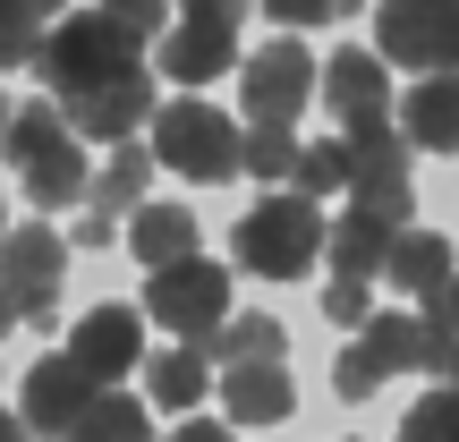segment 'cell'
I'll return each instance as SVG.
<instances>
[{
	"mask_svg": "<svg viewBox=\"0 0 459 442\" xmlns=\"http://www.w3.org/2000/svg\"><path fill=\"white\" fill-rule=\"evenodd\" d=\"M290 187H298V196H315V204H324V196H349V145H341V136L307 145V153H298V170H290Z\"/></svg>",
	"mask_w": 459,
	"mask_h": 442,
	"instance_id": "26",
	"label": "cell"
},
{
	"mask_svg": "<svg viewBox=\"0 0 459 442\" xmlns=\"http://www.w3.org/2000/svg\"><path fill=\"white\" fill-rule=\"evenodd\" d=\"M0 9H17V0H0Z\"/></svg>",
	"mask_w": 459,
	"mask_h": 442,
	"instance_id": "40",
	"label": "cell"
},
{
	"mask_svg": "<svg viewBox=\"0 0 459 442\" xmlns=\"http://www.w3.org/2000/svg\"><path fill=\"white\" fill-rule=\"evenodd\" d=\"M324 315H332V324H349V332H358L366 315H375V290H366L358 273H332V290H324Z\"/></svg>",
	"mask_w": 459,
	"mask_h": 442,
	"instance_id": "30",
	"label": "cell"
},
{
	"mask_svg": "<svg viewBox=\"0 0 459 442\" xmlns=\"http://www.w3.org/2000/svg\"><path fill=\"white\" fill-rule=\"evenodd\" d=\"M68 247H111V213H102V204H94V213L77 221V238H68Z\"/></svg>",
	"mask_w": 459,
	"mask_h": 442,
	"instance_id": "34",
	"label": "cell"
},
{
	"mask_svg": "<svg viewBox=\"0 0 459 442\" xmlns=\"http://www.w3.org/2000/svg\"><path fill=\"white\" fill-rule=\"evenodd\" d=\"M9 111H17V102H9V94H0V128H9Z\"/></svg>",
	"mask_w": 459,
	"mask_h": 442,
	"instance_id": "39",
	"label": "cell"
},
{
	"mask_svg": "<svg viewBox=\"0 0 459 442\" xmlns=\"http://www.w3.org/2000/svg\"><path fill=\"white\" fill-rule=\"evenodd\" d=\"M324 111L341 128H366V119H392V77H383V51H332L324 60Z\"/></svg>",
	"mask_w": 459,
	"mask_h": 442,
	"instance_id": "13",
	"label": "cell"
},
{
	"mask_svg": "<svg viewBox=\"0 0 459 442\" xmlns=\"http://www.w3.org/2000/svg\"><path fill=\"white\" fill-rule=\"evenodd\" d=\"M332 221L315 213V196H298V187H273V196H255L238 213V264L264 281H307V264L324 256Z\"/></svg>",
	"mask_w": 459,
	"mask_h": 442,
	"instance_id": "4",
	"label": "cell"
},
{
	"mask_svg": "<svg viewBox=\"0 0 459 442\" xmlns=\"http://www.w3.org/2000/svg\"><path fill=\"white\" fill-rule=\"evenodd\" d=\"M204 358H221V366H247V358H281L290 349V332L273 324V315H238V324H221L213 341H196Z\"/></svg>",
	"mask_w": 459,
	"mask_h": 442,
	"instance_id": "25",
	"label": "cell"
},
{
	"mask_svg": "<svg viewBox=\"0 0 459 442\" xmlns=\"http://www.w3.org/2000/svg\"><path fill=\"white\" fill-rule=\"evenodd\" d=\"M170 442H238V434L213 426V417H187V426H170Z\"/></svg>",
	"mask_w": 459,
	"mask_h": 442,
	"instance_id": "33",
	"label": "cell"
},
{
	"mask_svg": "<svg viewBox=\"0 0 459 442\" xmlns=\"http://www.w3.org/2000/svg\"><path fill=\"white\" fill-rule=\"evenodd\" d=\"M60 111H68V128H77V136L128 145L136 128H153V68H136V77H119V85H94V94L60 102Z\"/></svg>",
	"mask_w": 459,
	"mask_h": 442,
	"instance_id": "14",
	"label": "cell"
},
{
	"mask_svg": "<svg viewBox=\"0 0 459 442\" xmlns=\"http://www.w3.org/2000/svg\"><path fill=\"white\" fill-rule=\"evenodd\" d=\"M102 17H111L119 34H136V43H162V34L179 26V0H102Z\"/></svg>",
	"mask_w": 459,
	"mask_h": 442,
	"instance_id": "29",
	"label": "cell"
},
{
	"mask_svg": "<svg viewBox=\"0 0 459 442\" xmlns=\"http://www.w3.org/2000/svg\"><path fill=\"white\" fill-rule=\"evenodd\" d=\"M51 9H60V0H17V9H0V68H34L43 60Z\"/></svg>",
	"mask_w": 459,
	"mask_h": 442,
	"instance_id": "23",
	"label": "cell"
},
{
	"mask_svg": "<svg viewBox=\"0 0 459 442\" xmlns=\"http://www.w3.org/2000/svg\"><path fill=\"white\" fill-rule=\"evenodd\" d=\"M162 68L179 85L230 77V68H238V26H230V17H179V26L162 34Z\"/></svg>",
	"mask_w": 459,
	"mask_h": 442,
	"instance_id": "15",
	"label": "cell"
},
{
	"mask_svg": "<svg viewBox=\"0 0 459 442\" xmlns=\"http://www.w3.org/2000/svg\"><path fill=\"white\" fill-rule=\"evenodd\" d=\"M145 392H153V409H204V392H213V358H204L196 341L162 349V358H145Z\"/></svg>",
	"mask_w": 459,
	"mask_h": 442,
	"instance_id": "20",
	"label": "cell"
},
{
	"mask_svg": "<svg viewBox=\"0 0 459 442\" xmlns=\"http://www.w3.org/2000/svg\"><path fill=\"white\" fill-rule=\"evenodd\" d=\"M238 9L247 0H179V17H230V26H238Z\"/></svg>",
	"mask_w": 459,
	"mask_h": 442,
	"instance_id": "35",
	"label": "cell"
},
{
	"mask_svg": "<svg viewBox=\"0 0 459 442\" xmlns=\"http://www.w3.org/2000/svg\"><path fill=\"white\" fill-rule=\"evenodd\" d=\"M60 442H153V417L136 409V400H119V392H102L94 409L77 417V426H68Z\"/></svg>",
	"mask_w": 459,
	"mask_h": 442,
	"instance_id": "24",
	"label": "cell"
},
{
	"mask_svg": "<svg viewBox=\"0 0 459 442\" xmlns=\"http://www.w3.org/2000/svg\"><path fill=\"white\" fill-rule=\"evenodd\" d=\"M324 85V68L307 60L298 43H264L255 60L238 68V102H247V128H290L307 111V94Z\"/></svg>",
	"mask_w": 459,
	"mask_h": 442,
	"instance_id": "10",
	"label": "cell"
},
{
	"mask_svg": "<svg viewBox=\"0 0 459 442\" xmlns=\"http://www.w3.org/2000/svg\"><path fill=\"white\" fill-rule=\"evenodd\" d=\"M145 187H153V145H111L102 153V170H94V187H85V196L102 204V213H119V204H145Z\"/></svg>",
	"mask_w": 459,
	"mask_h": 442,
	"instance_id": "22",
	"label": "cell"
},
{
	"mask_svg": "<svg viewBox=\"0 0 459 442\" xmlns=\"http://www.w3.org/2000/svg\"><path fill=\"white\" fill-rule=\"evenodd\" d=\"M451 366H459V341L434 332L426 315H366L358 341H349L341 366H332V392L341 400H375L392 375H443L451 383Z\"/></svg>",
	"mask_w": 459,
	"mask_h": 442,
	"instance_id": "2",
	"label": "cell"
},
{
	"mask_svg": "<svg viewBox=\"0 0 459 442\" xmlns=\"http://www.w3.org/2000/svg\"><path fill=\"white\" fill-rule=\"evenodd\" d=\"M145 315L170 324V341H213L230 324V273L204 264V256L162 264V273H145Z\"/></svg>",
	"mask_w": 459,
	"mask_h": 442,
	"instance_id": "6",
	"label": "cell"
},
{
	"mask_svg": "<svg viewBox=\"0 0 459 442\" xmlns=\"http://www.w3.org/2000/svg\"><path fill=\"white\" fill-rule=\"evenodd\" d=\"M375 51L392 68H459V0H375Z\"/></svg>",
	"mask_w": 459,
	"mask_h": 442,
	"instance_id": "8",
	"label": "cell"
},
{
	"mask_svg": "<svg viewBox=\"0 0 459 442\" xmlns=\"http://www.w3.org/2000/svg\"><path fill=\"white\" fill-rule=\"evenodd\" d=\"M0 442H26V417L17 409H0Z\"/></svg>",
	"mask_w": 459,
	"mask_h": 442,
	"instance_id": "36",
	"label": "cell"
},
{
	"mask_svg": "<svg viewBox=\"0 0 459 442\" xmlns=\"http://www.w3.org/2000/svg\"><path fill=\"white\" fill-rule=\"evenodd\" d=\"M68 358H77L94 383H119L128 366H145V315H136V307H94V315H77Z\"/></svg>",
	"mask_w": 459,
	"mask_h": 442,
	"instance_id": "12",
	"label": "cell"
},
{
	"mask_svg": "<svg viewBox=\"0 0 459 442\" xmlns=\"http://www.w3.org/2000/svg\"><path fill=\"white\" fill-rule=\"evenodd\" d=\"M400 442H459V383L417 392V409L400 417Z\"/></svg>",
	"mask_w": 459,
	"mask_h": 442,
	"instance_id": "28",
	"label": "cell"
},
{
	"mask_svg": "<svg viewBox=\"0 0 459 442\" xmlns=\"http://www.w3.org/2000/svg\"><path fill=\"white\" fill-rule=\"evenodd\" d=\"M60 281H68V238H60L43 213L17 221L9 247H0V298L17 307V324H51V307H60Z\"/></svg>",
	"mask_w": 459,
	"mask_h": 442,
	"instance_id": "7",
	"label": "cell"
},
{
	"mask_svg": "<svg viewBox=\"0 0 459 442\" xmlns=\"http://www.w3.org/2000/svg\"><path fill=\"white\" fill-rule=\"evenodd\" d=\"M111 392V383H94L68 349H51V358L26 366V392H17V417H26V434H68L94 400Z\"/></svg>",
	"mask_w": 459,
	"mask_h": 442,
	"instance_id": "11",
	"label": "cell"
},
{
	"mask_svg": "<svg viewBox=\"0 0 459 442\" xmlns=\"http://www.w3.org/2000/svg\"><path fill=\"white\" fill-rule=\"evenodd\" d=\"M9 230H17V221H9V204H0V247H9Z\"/></svg>",
	"mask_w": 459,
	"mask_h": 442,
	"instance_id": "38",
	"label": "cell"
},
{
	"mask_svg": "<svg viewBox=\"0 0 459 442\" xmlns=\"http://www.w3.org/2000/svg\"><path fill=\"white\" fill-rule=\"evenodd\" d=\"M400 136L426 153H459V68H434V77L409 85L400 102Z\"/></svg>",
	"mask_w": 459,
	"mask_h": 442,
	"instance_id": "17",
	"label": "cell"
},
{
	"mask_svg": "<svg viewBox=\"0 0 459 442\" xmlns=\"http://www.w3.org/2000/svg\"><path fill=\"white\" fill-rule=\"evenodd\" d=\"M451 273H459L451 238H443V230H417V221L392 238V264H383V281H400V290H417V298H426L434 281H451Z\"/></svg>",
	"mask_w": 459,
	"mask_h": 442,
	"instance_id": "21",
	"label": "cell"
},
{
	"mask_svg": "<svg viewBox=\"0 0 459 442\" xmlns=\"http://www.w3.org/2000/svg\"><path fill=\"white\" fill-rule=\"evenodd\" d=\"M451 383H459V366H451Z\"/></svg>",
	"mask_w": 459,
	"mask_h": 442,
	"instance_id": "41",
	"label": "cell"
},
{
	"mask_svg": "<svg viewBox=\"0 0 459 442\" xmlns=\"http://www.w3.org/2000/svg\"><path fill=\"white\" fill-rule=\"evenodd\" d=\"M341 145H349V204L409 230V204H417V187H409V136H392L383 119H366V128H349Z\"/></svg>",
	"mask_w": 459,
	"mask_h": 442,
	"instance_id": "9",
	"label": "cell"
},
{
	"mask_svg": "<svg viewBox=\"0 0 459 442\" xmlns=\"http://www.w3.org/2000/svg\"><path fill=\"white\" fill-rule=\"evenodd\" d=\"M392 238H400V221H383V213H358V204H349V213L332 221L324 256H332V273H358V281H375L383 264H392Z\"/></svg>",
	"mask_w": 459,
	"mask_h": 442,
	"instance_id": "19",
	"label": "cell"
},
{
	"mask_svg": "<svg viewBox=\"0 0 459 442\" xmlns=\"http://www.w3.org/2000/svg\"><path fill=\"white\" fill-rule=\"evenodd\" d=\"M43 85H51V102H77V94H94V85H119V77H136V34H119L102 9H68V17H51V43H43Z\"/></svg>",
	"mask_w": 459,
	"mask_h": 442,
	"instance_id": "3",
	"label": "cell"
},
{
	"mask_svg": "<svg viewBox=\"0 0 459 442\" xmlns=\"http://www.w3.org/2000/svg\"><path fill=\"white\" fill-rule=\"evenodd\" d=\"M264 9H273L281 26H341V17H358L366 0H264Z\"/></svg>",
	"mask_w": 459,
	"mask_h": 442,
	"instance_id": "31",
	"label": "cell"
},
{
	"mask_svg": "<svg viewBox=\"0 0 459 442\" xmlns=\"http://www.w3.org/2000/svg\"><path fill=\"white\" fill-rule=\"evenodd\" d=\"M0 153H9V170H17V187H26L34 213L77 204L85 187H94V170H85V136L68 128V111H60L51 94H34V102H17V111H9Z\"/></svg>",
	"mask_w": 459,
	"mask_h": 442,
	"instance_id": "1",
	"label": "cell"
},
{
	"mask_svg": "<svg viewBox=\"0 0 459 442\" xmlns=\"http://www.w3.org/2000/svg\"><path fill=\"white\" fill-rule=\"evenodd\" d=\"M128 247H136L145 273L187 264V256H196V213H187V204H136V213H128Z\"/></svg>",
	"mask_w": 459,
	"mask_h": 442,
	"instance_id": "18",
	"label": "cell"
},
{
	"mask_svg": "<svg viewBox=\"0 0 459 442\" xmlns=\"http://www.w3.org/2000/svg\"><path fill=\"white\" fill-rule=\"evenodd\" d=\"M298 136L290 128H247V153H238V170L247 179H264V187H290V170H298Z\"/></svg>",
	"mask_w": 459,
	"mask_h": 442,
	"instance_id": "27",
	"label": "cell"
},
{
	"mask_svg": "<svg viewBox=\"0 0 459 442\" xmlns=\"http://www.w3.org/2000/svg\"><path fill=\"white\" fill-rule=\"evenodd\" d=\"M9 324H17V307H9V298H0V332H9Z\"/></svg>",
	"mask_w": 459,
	"mask_h": 442,
	"instance_id": "37",
	"label": "cell"
},
{
	"mask_svg": "<svg viewBox=\"0 0 459 442\" xmlns=\"http://www.w3.org/2000/svg\"><path fill=\"white\" fill-rule=\"evenodd\" d=\"M417 315H426L434 332H451V341H459V273H451V281H434V290H426V307H417Z\"/></svg>",
	"mask_w": 459,
	"mask_h": 442,
	"instance_id": "32",
	"label": "cell"
},
{
	"mask_svg": "<svg viewBox=\"0 0 459 442\" xmlns=\"http://www.w3.org/2000/svg\"><path fill=\"white\" fill-rule=\"evenodd\" d=\"M221 409L238 417V426H281V417L298 409L290 366H281V358H247V366H230V375H221Z\"/></svg>",
	"mask_w": 459,
	"mask_h": 442,
	"instance_id": "16",
	"label": "cell"
},
{
	"mask_svg": "<svg viewBox=\"0 0 459 442\" xmlns=\"http://www.w3.org/2000/svg\"><path fill=\"white\" fill-rule=\"evenodd\" d=\"M238 119L213 111V102H170V111H153V162L170 170V179H196V187H221L238 179Z\"/></svg>",
	"mask_w": 459,
	"mask_h": 442,
	"instance_id": "5",
	"label": "cell"
}]
</instances>
